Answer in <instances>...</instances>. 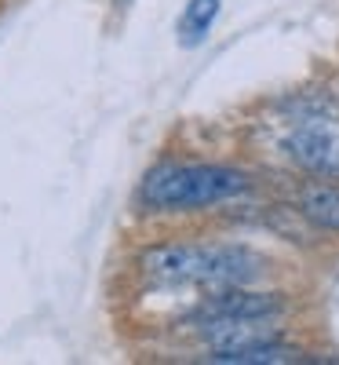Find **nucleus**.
Returning a JSON list of instances; mask_svg holds the SVG:
<instances>
[{
	"instance_id": "obj_1",
	"label": "nucleus",
	"mask_w": 339,
	"mask_h": 365,
	"mask_svg": "<svg viewBox=\"0 0 339 365\" xmlns=\"http://www.w3.org/2000/svg\"><path fill=\"white\" fill-rule=\"evenodd\" d=\"M142 274L161 285H249L263 274V259L241 245H161L142 252Z\"/></svg>"
},
{
	"instance_id": "obj_2",
	"label": "nucleus",
	"mask_w": 339,
	"mask_h": 365,
	"mask_svg": "<svg viewBox=\"0 0 339 365\" xmlns=\"http://www.w3.org/2000/svg\"><path fill=\"white\" fill-rule=\"evenodd\" d=\"M252 182L226 165H161L142 179V205L153 212H194L241 197Z\"/></svg>"
},
{
	"instance_id": "obj_3",
	"label": "nucleus",
	"mask_w": 339,
	"mask_h": 365,
	"mask_svg": "<svg viewBox=\"0 0 339 365\" xmlns=\"http://www.w3.org/2000/svg\"><path fill=\"white\" fill-rule=\"evenodd\" d=\"M285 154L318 175H339V120L306 113L285 135Z\"/></svg>"
},
{
	"instance_id": "obj_4",
	"label": "nucleus",
	"mask_w": 339,
	"mask_h": 365,
	"mask_svg": "<svg viewBox=\"0 0 339 365\" xmlns=\"http://www.w3.org/2000/svg\"><path fill=\"white\" fill-rule=\"evenodd\" d=\"M299 212L321 230H339V187H306L299 197Z\"/></svg>"
},
{
	"instance_id": "obj_5",
	"label": "nucleus",
	"mask_w": 339,
	"mask_h": 365,
	"mask_svg": "<svg viewBox=\"0 0 339 365\" xmlns=\"http://www.w3.org/2000/svg\"><path fill=\"white\" fill-rule=\"evenodd\" d=\"M219 19V0H190L187 8H182L179 15V44L182 48H197L204 37H208V29L212 22Z\"/></svg>"
},
{
	"instance_id": "obj_6",
	"label": "nucleus",
	"mask_w": 339,
	"mask_h": 365,
	"mask_svg": "<svg viewBox=\"0 0 339 365\" xmlns=\"http://www.w3.org/2000/svg\"><path fill=\"white\" fill-rule=\"evenodd\" d=\"M212 361H230V365H281V361H303V354L292 351V347H281L277 340H270V344H256V347H244V351L215 354Z\"/></svg>"
}]
</instances>
